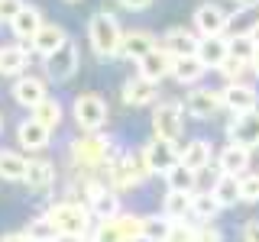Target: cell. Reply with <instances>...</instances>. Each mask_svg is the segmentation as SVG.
I'll return each instance as SVG.
<instances>
[{
  "label": "cell",
  "mask_w": 259,
  "mask_h": 242,
  "mask_svg": "<svg viewBox=\"0 0 259 242\" xmlns=\"http://www.w3.org/2000/svg\"><path fill=\"white\" fill-rule=\"evenodd\" d=\"M46 220L55 226L59 239H71L81 242L91 236V207L75 204V200H62V204H52L46 213Z\"/></svg>",
  "instance_id": "1"
},
{
  "label": "cell",
  "mask_w": 259,
  "mask_h": 242,
  "mask_svg": "<svg viewBox=\"0 0 259 242\" xmlns=\"http://www.w3.org/2000/svg\"><path fill=\"white\" fill-rule=\"evenodd\" d=\"M88 42H91L97 58H120L123 48V29H120L117 16L101 10L88 20Z\"/></svg>",
  "instance_id": "2"
},
{
  "label": "cell",
  "mask_w": 259,
  "mask_h": 242,
  "mask_svg": "<svg viewBox=\"0 0 259 242\" xmlns=\"http://www.w3.org/2000/svg\"><path fill=\"white\" fill-rule=\"evenodd\" d=\"M152 133L156 139L165 142H178L185 133V107L178 100H162L156 110H152Z\"/></svg>",
  "instance_id": "3"
},
{
  "label": "cell",
  "mask_w": 259,
  "mask_h": 242,
  "mask_svg": "<svg viewBox=\"0 0 259 242\" xmlns=\"http://www.w3.org/2000/svg\"><path fill=\"white\" fill-rule=\"evenodd\" d=\"M140 155L146 161V168H149V174H162V177L172 171L175 165H182V152H178V145L165 142V139H156V136L143 145Z\"/></svg>",
  "instance_id": "4"
},
{
  "label": "cell",
  "mask_w": 259,
  "mask_h": 242,
  "mask_svg": "<svg viewBox=\"0 0 259 242\" xmlns=\"http://www.w3.org/2000/svg\"><path fill=\"white\" fill-rule=\"evenodd\" d=\"M110 155H113L110 142L104 139V136H97V133L81 136V139L71 145V158H75L78 168H97V165H104Z\"/></svg>",
  "instance_id": "5"
},
{
  "label": "cell",
  "mask_w": 259,
  "mask_h": 242,
  "mask_svg": "<svg viewBox=\"0 0 259 242\" xmlns=\"http://www.w3.org/2000/svg\"><path fill=\"white\" fill-rule=\"evenodd\" d=\"M71 113H75V123L84 129V133H97V129L107 123V103H104L97 94H81V97H75V107H71Z\"/></svg>",
  "instance_id": "6"
},
{
  "label": "cell",
  "mask_w": 259,
  "mask_h": 242,
  "mask_svg": "<svg viewBox=\"0 0 259 242\" xmlns=\"http://www.w3.org/2000/svg\"><path fill=\"white\" fill-rule=\"evenodd\" d=\"M78 65H81L78 45L68 39L62 48H55L52 55H46V75H49V81H71L78 75Z\"/></svg>",
  "instance_id": "7"
},
{
  "label": "cell",
  "mask_w": 259,
  "mask_h": 242,
  "mask_svg": "<svg viewBox=\"0 0 259 242\" xmlns=\"http://www.w3.org/2000/svg\"><path fill=\"white\" fill-rule=\"evenodd\" d=\"M194 29H198V36H224L227 26H230V13L224 10L221 4H214V0H207V4H201L198 10H194Z\"/></svg>",
  "instance_id": "8"
},
{
  "label": "cell",
  "mask_w": 259,
  "mask_h": 242,
  "mask_svg": "<svg viewBox=\"0 0 259 242\" xmlns=\"http://www.w3.org/2000/svg\"><path fill=\"white\" fill-rule=\"evenodd\" d=\"M224 107L233 113V116H243V113H253L259 110V94L253 84H246V81H233V84H227L224 91Z\"/></svg>",
  "instance_id": "9"
},
{
  "label": "cell",
  "mask_w": 259,
  "mask_h": 242,
  "mask_svg": "<svg viewBox=\"0 0 259 242\" xmlns=\"http://www.w3.org/2000/svg\"><path fill=\"white\" fill-rule=\"evenodd\" d=\"M224 110V97L221 91H210V87H194V91L185 97V113L194 119H210Z\"/></svg>",
  "instance_id": "10"
},
{
  "label": "cell",
  "mask_w": 259,
  "mask_h": 242,
  "mask_svg": "<svg viewBox=\"0 0 259 242\" xmlns=\"http://www.w3.org/2000/svg\"><path fill=\"white\" fill-rule=\"evenodd\" d=\"M227 139L233 145H243V149H259V110L233 116L227 123Z\"/></svg>",
  "instance_id": "11"
},
{
  "label": "cell",
  "mask_w": 259,
  "mask_h": 242,
  "mask_svg": "<svg viewBox=\"0 0 259 242\" xmlns=\"http://www.w3.org/2000/svg\"><path fill=\"white\" fill-rule=\"evenodd\" d=\"M249 165H253V149H243V145L227 142L224 149L217 152V171L221 174L243 177V174H249Z\"/></svg>",
  "instance_id": "12"
},
{
  "label": "cell",
  "mask_w": 259,
  "mask_h": 242,
  "mask_svg": "<svg viewBox=\"0 0 259 242\" xmlns=\"http://www.w3.org/2000/svg\"><path fill=\"white\" fill-rule=\"evenodd\" d=\"M198 42L201 39L194 36L191 29H185V26H172L165 32V36H162V48H165L168 55H172V58H185V55H194L198 52Z\"/></svg>",
  "instance_id": "13"
},
{
  "label": "cell",
  "mask_w": 259,
  "mask_h": 242,
  "mask_svg": "<svg viewBox=\"0 0 259 242\" xmlns=\"http://www.w3.org/2000/svg\"><path fill=\"white\" fill-rule=\"evenodd\" d=\"M194 55L207 65V71L210 68L217 71L227 58H230V39H224V36H204L198 42V52H194Z\"/></svg>",
  "instance_id": "14"
},
{
  "label": "cell",
  "mask_w": 259,
  "mask_h": 242,
  "mask_svg": "<svg viewBox=\"0 0 259 242\" xmlns=\"http://www.w3.org/2000/svg\"><path fill=\"white\" fill-rule=\"evenodd\" d=\"M159 42L149 29H133V32H123V48H120V58H130V62H140L152 52Z\"/></svg>",
  "instance_id": "15"
},
{
  "label": "cell",
  "mask_w": 259,
  "mask_h": 242,
  "mask_svg": "<svg viewBox=\"0 0 259 242\" xmlns=\"http://www.w3.org/2000/svg\"><path fill=\"white\" fill-rule=\"evenodd\" d=\"M49 139H52V129H46L39 119H23L20 126H16V142H20V149H29V152H39L46 149Z\"/></svg>",
  "instance_id": "16"
},
{
  "label": "cell",
  "mask_w": 259,
  "mask_h": 242,
  "mask_svg": "<svg viewBox=\"0 0 259 242\" xmlns=\"http://www.w3.org/2000/svg\"><path fill=\"white\" fill-rule=\"evenodd\" d=\"M46 26V20H42V13H39V7H29V4H23V10L13 16V23H10V29H13V36L16 39H23V42H32L36 39V32Z\"/></svg>",
  "instance_id": "17"
},
{
  "label": "cell",
  "mask_w": 259,
  "mask_h": 242,
  "mask_svg": "<svg viewBox=\"0 0 259 242\" xmlns=\"http://www.w3.org/2000/svg\"><path fill=\"white\" fill-rule=\"evenodd\" d=\"M46 81L42 78H32V75H26V78H16V84H13V100L20 103V107H39V103L46 100Z\"/></svg>",
  "instance_id": "18"
},
{
  "label": "cell",
  "mask_w": 259,
  "mask_h": 242,
  "mask_svg": "<svg viewBox=\"0 0 259 242\" xmlns=\"http://www.w3.org/2000/svg\"><path fill=\"white\" fill-rule=\"evenodd\" d=\"M156 94H159V84L149 81V78H143V75L130 78L123 84V100L130 103V107H146V103L156 100Z\"/></svg>",
  "instance_id": "19"
},
{
  "label": "cell",
  "mask_w": 259,
  "mask_h": 242,
  "mask_svg": "<svg viewBox=\"0 0 259 242\" xmlns=\"http://www.w3.org/2000/svg\"><path fill=\"white\" fill-rule=\"evenodd\" d=\"M136 65H140V75L149 78V81H156V84H159L165 75H172V55H168L162 45H156L149 55H146V58H140Z\"/></svg>",
  "instance_id": "20"
},
{
  "label": "cell",
  "mask_w": 259,
  "mask_h": 242,
  "mask_svg": "<svg viewBox=\"0 0 259 242\" xmlns=\"http://www.w3.org/2000/svg\"><path fill=\"white\" fill-rule=\"evenodd\" d=\"M207 75V65L198 58V55H185V58H172V78L178 84H198L201 78Z\"/></svg>",
  "instance_id": "21"
},
{
  "label": "cell",
  "mask_w": 259,
  "mask_h": 242,
  "mask_svg": "<svg viewBox=\"0 0 259 242\" xmlns=\"http://www.w3.org/2000/svg\"><path fill=\"white\" fill-rule=\"evenodd\" d=\"M65 42H68V32H65L59 23H46V26L36 32V39H32V48L46 58V55H52L55 48H62Z\"/></svg>",
  "instance_id": "22"
},
{
  "label": "cell",
  "mask_w": 259,
  "mask_h": 242,
  "mask_svg": "<svg viewBox=\"0 0 259 242\" xmlns=\"http://www.w3.org/2000/svg\"><path fill=\"white\" fill-rule=\"evenodd\" d=\"M88 207H91V213L97 216V220H113V216L123 213V210H120L117 191H107V188H97L91 194V200H88Z\"/></svg>",
  "instance_id": "23"
},
{
  "label": "cell",
  "mask_w": 259,
  "mask_h": 242,
  "mask_svg": "<svg viewBox=\"0 0 259 242\" xmlns=\"http://www.w3.org/2000/svg\"><path fill=\"white\" fill-rule=\"evenodd\" d=\"M29 65V52L23 45H4L0 48V75L4 78H16L20 71H26Z\"/></svg>",
  "instance_id": "24"
},
{
  "label": "cell",
  "mask_w": 259,
  "mask_h": 242,
  "mask_svg": "<svg viewBox=\"0 0 259 242\" xmlns=\"http://www.w3.org/2000/svg\"><path fill=\"white\" fill-rule=\"evenodd\" d=\"M182 165L201 174V171L210 165V142H207V139H191V142L182 149Z\"/></svg>",
  "instance_id": "25"
},
{
  "label": "cell",
  "mask_w": 259,
  "mask_h": 242,
  "mask_svg": "<svg viewBox=\"0 0 259 242\" xmlns=\"http://www.w3.org/2000/svg\"><path fill=\"white\" fill-rule=\"evenodd\" d=\"M55 181V165L46 158H29V168H26V184L29 191H46L52 188Z\"/></svg>",
  "instance_id": "26"
},
{
  "label": "cell",
  "mask_w": 259,
  "mask_h": 242,
  "mask_svg": "<svg viewBox=\"0 0 259 242\" xmlns=\"http://www.w3.org/2000/svg\"><path fill=\"white\" fill-rule=\"evenodd\" d=\"M175 232V223L168 220L165 213H152V216H143V242H168Z\"/></svg>",
  "instance_id": "27"
},
{
  "label": "cell",
  "mask_w": 259,
  "mask_h": 242,
  "mask_svg": "<svg viewBox=\"0 0 259 242\" xmlns=\"http://www.w3.org/2000/svg\"><path fill=\"white\" fill-rule=\"evenodd\" d=\"M210 194H214V200L221 207H237V204H243V200H240V177H233V174H217Z\"/></svg>",
  "instance_id": "28"
},
{
  "label": "cell",
  "mask_w": 259,
  "mask_h": 242,
  "mask_svg": "<svg viewBox=\"0 0 259 242\" xmlns=\"http://www.w3.org/2000/svg\"><path fill=\"white\" fill-rule=\"evenodd\" d=\"M162 213H165L172 223H185L191 216V194L168 191L165 194V204H162Z\"/></svg>",
  "instance_id": "29"
},
{
  "label": "cell",
  "mask_w": 259,
  "mask_h": 242,
  "mask_svg": "<svg viewBox=\"0 0 259 242\" xmlns=\"http://www.w3.org/2000/svg\"><path fill=\"white\" fill-rule=\"evenodd\" d=\"M29 161L20 152H0V177L4 181H26Z\"/></svg>",
  "instance_id": "30"
},
{
  "label": "cell",
  "mask_w": 259,
  "mask_h": 242,
  "mask_svg": "<svg viewBox=\"0 0 259 242\" xmlns=\"http://www.w3.org/2000/svg\"><path fill=\"white\" fill-rule=\"evenodd\" d=\"M165 184H168V191L194 194V188H198V171H191V168H185V165H175L172 171L165 174Z\"/></svg>",
  "instance_id": "31"
},
{
  "label": "cell",
  "mask_w": 259,
  "mask_h": 242,
  "mask_svg": "<svg viewBox=\"0 0 259 242\" xmlns=\"http://www.w3.org/2000/svg\"><path fill=\"white\" fill-rule=\"evenodd\" d=\"M221 204H217V200H214V194H191V216H194V220H201V223H210V220H214V216L217 213H221Z\"/></svg>",
  "instance_id": "32"
},
{
  "label": "cell",
  "mask_w": 259,
  "mask_h": 242,
  "mask_svg": "<svg viewBox=\"0 0 259 242\" xmlns=\"http://www.w3.org/2000/svg\"><path fill=\"white\" fill-rule=\"evenodd\" d=\"M32 119H39L46 129H55L62 123V103L55 100V97H46L39 107H32Z\"/></svg>",
  "instance_id": "33"
},
{
  "label": "cell",
  "mask_w": 259,
  "mask_h": 242,
  "mask_svg": "<svg viewBox=\"0 0 259 242\" xmlns=\"http://www.w3.org/2000/svg\"><path fill=\"white\" fill-rule=\"evenodd\" d=\"M256 52H259V42H256L253 36H249V32H237V36L230 39V55H233V58H240V62L253 65Z\"/></svg>",
  "instance_id": "34"
},
{
  "label": "cell",
  "mask_w": 259,
  "mask_h": 242,
  "mask_svg": "<svg viewBox=\"0 0 259 242\" xmlns=\"http://www.w3.org/2000/svg\"><path fill=\"white\" fill-rule=\"evenodd\" d=\"M26 239L29 242H59V232H55V226L42 216V220H32L26 226Z\"/></svg>",
  "instance_id": "35"
},
{
  "label": "cell",
  "mask_w": 259,
  "mask_h": 242,
  "mask_svg": "<svg viewBox=\"0 0 259 242\" xmlns=\"http://www.w3.org/2000/svg\"><path fill=\"white\" fill-rule=\"evenodd\" d=\"M117 223H120V232H123V242H140V239H143V216H136V213H120Z\"/></svg>",
  "instance_id": "36"
},
{
  "label": "cell",
  "mask_w": 259,
  "mask_h": 242,
  "mask_svg": "<svg viewBox=\"0 0 259 242\" xmlns=\"http://www.w3.org/2000/svg\"><path fill=\"white\" fill-rule=\"evenodd\" d=\"M94 242H123V232H120L117 216H113V220H101L94 226Z\"/></svg>",
  "instance_id": "37"
},
{
  "label": "cell",
  "mask_w": 259,
  "mask_h": 242,
  "mask_svg": "<svg viewBox=\"0 0 259 242\" xmlns=\"http://www.w3.org/2000/svg\"><path fill=\"white\" fill-rule=\"evenodd\" d=\"M240 200L243 204H259V174L240 177Z\"/></svg>",
  "instance_id": "38"
},
{
  "label": "cell",
  "mask_w": 259,
  "mask_h": 242,
  "mask_svg": "<svg viewBox=\"0 0 259 242\" xmlns=\"http://www.w3.org/2000/svg\"><path fill=\"white\" fill-rule=\"evenodd\" d=\"M246 68H249L246 62H240V58H233V55H230V58H227L217 71L227 78V84H233V81H243V71H246Z\"/></svg>",
  "instance_id": "39"
},
{
  "label": "cell",
  "mask_w": 259,
  "mask_h": 242,
  "mask_svg": "<svg viewBox=\"0 0 259 242\" xmlns=\"http://www.w3.org/2000/svg\"><path fill=\"white\" fill-rule=\"evenodd\" d=\"M23 10V0H0V23H7L10 26L13 16Z\"/></svg>",
  "instance_id": "40"
},
{
  "label": "cell",
  "mask_w": 259,
  "mask_h": 242,
  "mask_svg": "<svg viewBox=\"0 0 259 242\" xmlns=\"http://www.w3.org/2000/svg\"><path fill=\"white\" fill-rule=\"evenodd\" d=\"M194 242H224V236L214 226H198V229H194Z\"/></svg>",
  "instance_id": "41"
},
{
  "label": "cell",
  "mask_w": 259,
  "mask_h": 242,
  "mask_svg": "<svg viewBox=\"0 0 259 242\" xmlns=\"http://www.w3.org/2000/svg\"><path fill=\"white\" fill-rule=\"evenodd\" d=\"M120 7L130 13H140V10H149L152 7V0H120Z\"/></svg>",
  "instance_id": "42"
},
{
  "label": "cell",
  "mask_w": 259,
  "mask_h": 242,
  "mask_svg": "<svg viewBox=\"0 0 259 242\" xmlns=\"http://www.w3.org/2000/svg\"><path fill=\"white\" fill-rule=\"evenodd\" d=\"M243 242H259V220H249L243 226Z\"/></svg>",
  "instance_id": "43"
},
{
  "label": "cell",
  "mask_w": 259,
  "mask_h": 242,
  "mask_svg": "<svg viewBox=\"0 0 259 242\" xmlns=\"http://www.w3.org/2000/svg\"><path fill=\"white\" fill-rule=\"evenodd\" d=\"M0 242H29L26 232H7V236H0Z\"/></svg>",
  "instance_id": "44"
},
{
  "label": "cell",
  "mask_w": 259,
  "mask_h": 242,
  "mask_svg": "<svg viewBox=\"0 0 259 242\" xmlns=\"http://www.w3.org/2000/svg\"><path fill=\"white\" fill-rule=\"evenodd\" d=\"M246 32H249V36H253V39H256V42H259V23H253V26H249Z\"/></svg>",
  "instance_id": "45"
},
{
  "label": "cell",
  "mask_w": 259,
  "mask_h": 242,
  "mask_svg": "<svg viewBox=\"0 0 259 242\" xmlns=\"http://www.w3.org/2000/svg\"><path fill=\"white\" fill-rule=\"evenodd\" d=\"M249 68H253V75L259 78V52H256V58H253V65H249Z\"/></svg>",
  "instance_id": "46"
},
{
  "label": "cell",
  "mask_w": 259,
  "mask_h": 242,
  "mask_svg": "<svg viewBox=\"0 0 259 242\" xmlns=\"http://www.w3.org/2000/svg\"><path fill=\"white\" fill-rule=\"evenodd\" d=\"M233 4H237V7H240V4H246V0H233Z\"/></svg>",
  "instance_id": "47"
},
{
  "label": "cell",
  "mask_w": 259,
  "mask_h": 242,
  "mask_svg": "<svg viewBox=\"0 0 259 242\" xmlns=\"http://www.w3.org/2000/svg\"><path fill=\"white\" fill-rule=\"evenodd\" d=\"M0 129H4V116H0Z\"/></svg>",
  "instance_id": "48"
},
{
  "label": "cell",
  "mask_w": 259,
  "mask_h": 242,
  "mask_svg": "<svg viewBox=\"0 0 259 242\" xmlns=\"http://www.w3.org/2000/svg\"><path fill=\"white\" fill-rule=\"evenodd\" d=\"M68 4H78V0H68Z\"/></svg>",
  "instance_id": "49"
}]
</instances>
